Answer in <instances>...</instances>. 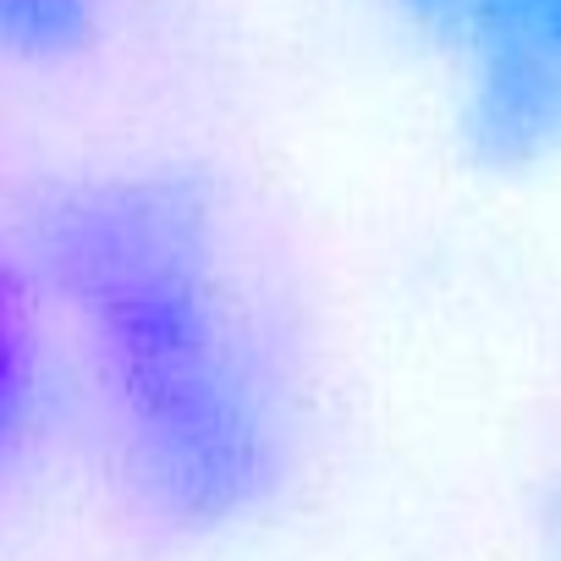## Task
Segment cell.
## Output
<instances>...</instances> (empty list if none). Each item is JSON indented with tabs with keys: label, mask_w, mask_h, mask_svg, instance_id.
Segmentation results:
<instances>
[{
	"label": "cell",
	"mask_w": 561,
	"mask_h": 561,
	"mask_svg": "<svg viewBox=\"0 0 561 561\" xmlns=\"http://www.w3.org/2000/svg\"><path fill=\"white\" fill-rule=\"evenodd\" d=\"M545 556H550V561H561V484H556L550 512H545Z\"/></svg>",
	"instance_id": "obj_5"
},
{
	"label": "cell",
	"mask_w": 561,
	"mask_h": 561,
	"mask_svg": "<svg viewBox=\"0 0 561 561\" xmlns=\"http://www.w3.org/2000/svg\"><path fill=\"white\" fill-rule=\"evenodd\" d=\"M45 293L23 253L0 248V479H12L45 424Z\"/></svg>",
	"instance_id": "obj_3"
},
{
	"label": "cell",
	"mask_w": 561,
	"mask_h": 561,
	"mask_svg": "<svg viewBox=\"0 0 561 561\" xmlns=\"http://www.w3.org/2000/svg\"><path fill=\"white\" fill-rule=\"evenodd\" d=\"M451 56L457 138L490 171L561 165V0H380Z\"/></svg>",
	"instance_id": "obj_2"
},
{
	"label": "cell",
	"mask_w": 561,
	"mask_h": 561,
	"mask_svg": "<svg viewBox=\"0 0 561 561\" xmlns=\"http://www.w3.org/2000/svg\"><path fill=\"white\" fill-rule=\"evenodd\" d=\"M105 34V0H0V61L56 72L83 61Z\"/></svg>",
	"instance_id": "obj_4"
},
{
	"label": "cell",
	"mask_w": 561,
	"mask_h": 561,
	"mask_svg": "<svg viewBox=\"0 0 561 561\" xmlns=\"http://www.w3.org/2000/svg\"><path fill=\"white\" fill-rule=\"evenodd\" d=\"M18 253L83 347L133 501L171 534L253 523L293 473L298 397L220 187L89 165L28 198Z\"/></svg>",
	"instance_id": "obj_1"
}]
</instances>
